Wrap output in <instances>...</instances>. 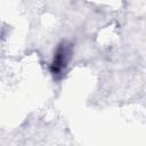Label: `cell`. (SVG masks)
I'll return each mask as SVG.
<instances>
[{"label": "cell", "instance_id": "1", "mask_svg": "<svg viewBox=\"0 0 146 146\" xmlns=\"http://www.w3.org/2000/svg\"><path fill=\"white\" fill-rule=\"evenodd\" d=\"M70 58V48L68 46H66L65 43L60 44L54 56L52 63H51V73L54 75L60 74L63 72V70L65 68L67 62Z\"/></svg>", "mask_w": 146, "mask_h": 146}]
</instances>
